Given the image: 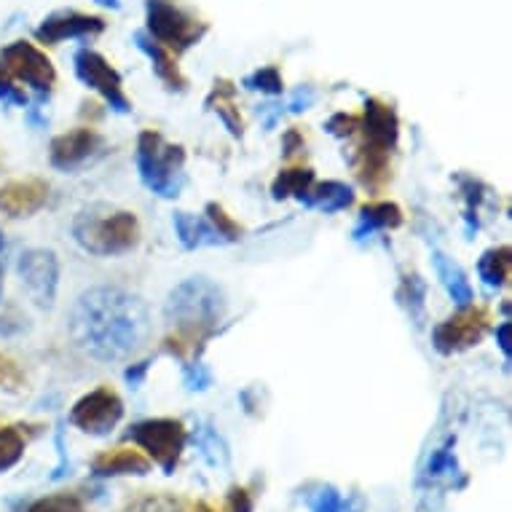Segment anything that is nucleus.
<instances>
[{
  "label": "nucleus",
  "mask_w": 512,
  "mask_h": 512,
  "mask_svg": "<svg viewBox=\"0 0 512 512\" xmlns=\"http://www.w3.org/2000/svg\"><path fill=\"white\" fill-rule=\"evenodd\" d=\"M148 330L151 317L145 303L121 287H92L70 311V336L100 362L132 357L145 344Z\"/></svg>",
  "instance_id": "nucleus-1"
},
{
  "label": "nucleus",
  "mask_w": 512,
  "mask_h": 512,
  "mask_svg": "<svg viewBox=\"0 0 512 512\" xmlns=\"http://www.w3.org/2000/svg\"><path fill=\"white\" fill-rule=\"evenodd\" d=\"M226 295L207 277H191L169 293L164 317L175 333L164 341V349L175 357L196 352V344H204L218 330L226 317Z\"/></svg>",
  "instance_id": "nucleus-2"
},
{
  "label": "nucleus",
  "mask_w": 512,
  "mask_h": 512,
  "mask_svg": "<svg viewBox=\"0 0 512 512\" xmlns=\"http://www.w3.org/2000/svg\"><path fill=\"white\" fill-rule=\"evenodd\" d=\"M76 242L92 255H124L140 244V220L129 210H110L102 204L78 212L73 223Z\"/></svg>",
  "instance_id": "nucleus-3"
},
{
  "label": "nucleus",
  "mask_w": 512,
  "mask_h": 512,
  "mask_svg": "<svg viewBox=\"0 0 512 512\" xmlns=\"http://www.w3.org/2000/svg\"><path fill=\"white\" fill-rule=\"evenodd\" d=\"M137 172L151 194L177 199L185 185V148L164 140L156 129H143L137 137Z\"/></svg>",
  "instance_id": "nucleus-4"
},
{
  "label": "nucleus",
  "mask_w": 512,
  "mask_h": 512,
  "mask_svg": "<svg viewBox=\"0 0 512 512\" xmlns=\"http://www.w3.org/2000/svg\"><path fill=\"white\" fill-rule=\"evenodd\" d=\"M126 440L140 445L145 456L164 470V475H175L180 456L185 451L188 432L180 419H145L129 427Z\"/></svg>",
  "instance_id": "nucleus-5"
},
{
  "label": "nucleus",
  "mask_w": 512,
  "mask_h": 512,
  "mask_svg": "<svg viewBox=\"0 0 512 512\" xmlns=\"http://www.w3.org/2000/svg\"><path fill=\"white\" fill-rule=\"evenodd\" d=\"M148 27H151L153 41L169 51L194 46L207 30L199 19L185 14L175 0H148Z\"/></svg>",
  "instance_id": "nucleus-6"
},
{
  "label": "nucleus",
  "mask_w": 512,
  "mask_h": 512,
  "mask_svg": "<svg viewBox=\"0 0 512 512\" xmlns=\"http://www.w3.org/2000/svg\"><path fill=\"white\" fill-rule=\"evenodd\" d=\"M488 325H491V314L483 306H462L456 311L454 317L443 319L435 330H432V346L443 357H451V354H459L464 349H472L483 341V336L488 333Z\"/></svg>",
  "instance_id": "nucleus-7"
},
{
  "label": "nucleus",
  "mask_w": 512,
  "mask_h": 512,
  "mask_svg": "<svg viewBox=\"0 0 512 512\" xmlns=\"http://www.w3.org/2000/svg\"><path fill=\"white\" fill-rule=\"evenodd\" d=\"M121 419H124V400L110 387H97L81 397L70 411V424L94 437L110 435Z\"/></svg>",
  "instance_id": "nucleus-8"
},
{
  "label": "nucleus",
  "mask_w": 512,
  "mask_h": 512,
  "mask_svg": "<svg viewBox=\"0 0 512 512\" xmlns=\"http://www.w3.org/2000/svg\"><path fill=\"white\" fill-rule=\"evenodd\" d=\"M0 68L6 70L11 78H19L27 86H33L41 97H49L51 86L57 81L51 59L27 41L11 43L9 49L0 54Z\"/></svg>",
  "instance_id": "nucleus-9"
},
{
  "label": "nucleus",
  "mask_w": 512,
  "mask_h": 512,
  "mask_svg": "<svg viewBox=\"0 0 512 512\" xmlns=\"http://www.w3.org/2000/svg\"><path fill=\"white\" fill-rule=\"evenodd\" d=\"M76 76L81 78V84H86L89 89H94V92L100 94L102 100L108 102L116 113H129V110H132V102H129V97L124 94V84H121L118 70L113 68L102 54H97V51L92 49L78 51Z\"/></svg>",
  "instance_id": "nucleus-10"
},
{
  "label": "nucleus",
  "mask_w": 512,
  "mask_h": 512,
  "mask_svg": "<svg viewBox=\"0 0 512 512\" xmlns=\"http://www.w3.org/2000/svg\"><path fill=\"white\" fill-rule=\"evenodd\" d=\"M17 271L25 287L33 295V301L43 309H49L57 298L59 287V261L51 250H27L19 255Z\"/></svg>",
  "instance_id": "nucleus-11"
},
{
  "label": "nucleus",
  "mask_w": 512,
  "mask_h": 512,
  "mask_svg": "<svg viewBox=\"0 0 512 512\" xmlns=\"http://www.w3.org/2000/svg\"><path fill=\"white\" fill-rule=\"evenodd\" d=\"M360 132H362V148H373V151L395 153L397 137H400V118L397 110L387 102L368 97L365 100V113L360 116Z\"/></svg>",
  "instance_id": "nucleus-12"
},
{
  "label": "nucleus",
  "mask_w": 512,
  "mask_h": 512,
  "mask_svg": "<svg viewBox=\"0 0 512 512\" xmlns=\"http://www.w3.org/2000/svg\"><path fill=\"white\" fill-rule=\"evenodd\" d=\"M100 148L102 137L94 132L92 126H78L73 132H65V135H57L51 140V167L62 169V172H73V169L84 167L92 156H97Z\"/></svg>",
  "instance_id": "nucleus-13"
},
{
  "label": "nucleus",
  "mask_w": 512,
  "mask_h": 512,
  "mask_svg": "<svg viewBox=\"0 0 512 512\" xmlns=\"http://www.w3.org/2000/svg\"><path fill=\"white\" fill-rule=\"evenodd\" d=\"M49 202V185L41 177H22L0 188V212L9 218H30Z\"/></svg>",
  "instance_id": "nucleus-14"
},
{
  "label": "nucleus",
  "mask_w": 512,
  "mask_h": 512,
  "mask_svg": "<svg viewBox=\"0 0 512 512\" xmlns=\"http://www.w3.org/2000/svg\"><path fill=\"white\" fill-rule=\"evenodd\" d=\"M92 472L97 478H124V475L143 478V475L151 472V459L137 448L118 445V448H110V451H102V454L94 456Z\"/></svg>",
  "instance_id": "nucleus-15"
},
{
  "label": "nucleus",
  "mask_w": 512,
  "mask_h": 512,
  "mask_svg": "<svg viewBox=\"0 0 512 512\" xmlns=\"http://www.w3.org/2000/svg\"><path fill=\"white\" fill-rule=\"evenodd\" d=\"M105 30V22L97 17H86L78 11H59L38 27V38L43 43H59L65 38H86Z\"/></svg>",
  "instance_id": "nucleus-16"
},
{
  "label": "nucleus",
  "mask_w": 512,
  "mask_h": 512,
  "mask_svg": "<svg viewBox=\"0 0 512 512\" xmlns=\"http://www.w3.org/2000/svg\"><path fill=\"white\" fill-rule=\"evenodd\" d=\"M403 210L395 202H368L360 210L357 226H354V239H368L378 231H395L403 226Z\"/></svg>",
  "instance_id": "nucleus-17"
},
{
  "label": "nucleus",
  "mask_w": 512,
  "mask_h": 512,
  "mask_svg": "<svg viewBox=\"0 0 512 512\" xmlns=\"http://www.w3.org/2000/svg\"><path fill=\"white\" fill-rule=\"evenodd\" d=\"M432 266H435V274L440 279V285L445 287L448 298L462 309V306H470L475 301V293H472V285L467 274L462 271V266L448 258L445 252H432Z\"/></svg>",
  "instance_id": "nucleus-18"
},
{
  "label": "nucleus",
  "mask_w": 512,
  "mask_h": 512,
  "mask_svg": "<svg viewBox=\"0 0 512 512\" xmlns=\"http://www.w3.org/2000/svg\"><path fill=\"white\" fill-rule=\"evenodd\" d=\"M175 234L177 242L183 244L185 250H199V247H220L223 236L212 228V223L202 215H191V212H175Z\"/></svg>",
  "instance_id": "nucleus-19"
},
{
  "label": "nucleus",
  "mask_w": 512,
  "mask_h": 512,
  "mask_svg": "<svg viewBox=\"0 0 512 512\" xmlns=\"http://www.w3.org/2000/svg\"><path fill=\"white\" fill-rule=\"evenodd\" d=\"M303 207H311V210L325 212V215H333V212L349 210L354 204V191L352 185L341 183V180H325V183H314L309 188V194L301 199Z\"/></svg>",
  "instance_id": "nucleus-20"
},
{
  "label": "nucleus",
  "mask_w": 512,
  "mask_h": 512,
  "mask_svg": "<svg viewBox=\"0 0 512 512\" xmlns=\"http://www.w3.org/2000/svg\"><path fill=\"white\" fill-rule=\"evenodd\" d=\"M137 46L151 57L153 70H156V76L167 84V89H172V92H183L185 86H188V81H185L180 68H177L175 54H172L169 49H164L161 43H156L151 35H145V33L137 35Z\"/></svg>",
  "instance_id": "nucleus-21"
},
{
  "label": "nucleus",
  "mask_w": 512,
  "mask_h": 512,
  "mask_svg": "<svg viewBox=\"0 0 512 512\" xmlns=\"http://www.w3.org/2000/svg\"><path fill=\"white\" fill-rule=\"evenodd\" d=\"M314 183H317L314 169L287 167L274 177V183H271V196H274L277 202H282V199H298V202H301L303 196L309 194V188Z\"/></svg>",
  "instance_id": "nucleus-22"
},
{
  "label": "nucleus",
  "mask_w": 512,
  "mask_h": 512,
  "mask_svg": "<svg viewBox=\"0 0 512 512\" xmlns=\"http://www.w3.org/2000/svg\"><path fill=\"white\" fill-rule=\"evenodd\" d=\"M478 274L480 279L486 282L488 287H504L510 282V274H512V250L504 244V247H491L480 255V263H478Z\"/></svg>",
  "instance_id": "nucleus-23"
},
{
  "label": "nucleus",
  "mask_w": 512,
  "mask_h": 512,
  "mask_svg": "<svg viewBox=\"0 0 512 512\" xmlns=\"http://www.w3.org/2000/svg\"><path fill=\"white\" fill-rule=\"evenodd\" d=\"M207 105H210V110H215L218 113V118L226 124V129L231 132V137H239L244 135V124H242V116H239V108H236L234 102V86L228 84V81H220V84H215V89H212L210 100H207Z\"/></svg>",
  "instance_id": "nucleus-24"
},
{
  "label": "nucleus",
  "mask_w": 512,
  "mask_h": 512,
  "mask_svg": "<svg viewBox=\"0 0 512 512\" xmlns=\"http://www.w3.org/2000/svg\"><path fill=\"white\" fill-rule=\"evenodd\" d=\"M397 301L408 311V317L421 325L424 322V309H427V285H424V279L411 271V274H403V282L397 287Z\"/></svg>",
  "instance_id": "nucleus-25"
},
{
  "label": "nucleus",
  "mask_w": 512,
  "mask_h": 512,
  "mask_svg": "<svg viewBox=\"0 0 512 512\" xmlns=\"http://www.w3.org/2000/svg\"><path fill=\"white\" fill-rule=\"evenodd\" d=\"M194 440L196 445H199V454L204 456V462L210 464V467H215V470H226L231 454H228L226 440H223L215 429L212 427L199 429Z\"/></svg>",
  "instance_id": "nucleus-26"
},
{
  "label": "nucleus",
  "mask_w": 512,
  "mask_h": 512,
  "mask_svg": "<svg viewBox=\"0 0 512 512\" xmlns=\"http://www.w3.org/2000/svg\"><path fill=\"white\" fill-rule=\"evenodd\" d=\"M25 445V435L19 432V427H3L0 424V475L22 462Z\"/></svg>",
  "instance_id": "nucleus-27"
},
{
  "label": "nucleus",
  "mask_w": 512,
  "mask_h": 512,
  "mask_svg": "<svg viewBox=\"0 0 512 512\" xmlns=\"http://www.w3.org/2000/svg\"><path fill=\"white\" fill-rule=\"evenodd\" d=\"M204 218L210 220L212 228H215V231L223 236V242L226 244L239 242V239H242L244 228L239 226V223H236V220L231 218L226 210H223V204H218V202L207 204V207H204Z\"/></svg>",
  "instance_id": "nucleus-28"
},
{
  "label": "nucleus",
  "mask_w": 512,
  "mask_h": 512,
  "mask_svg": "<svg viewBox=\"0 0 512 512\" xmlns=\"http://www.w3.org/2000/svg\"><path fill=\"white\" fill-rule=\"evenodd\" d=\"M459 462H456V454H454V440H448L443 448H437L435 454L429 456V464H427V478L429 480H437V478H451L454 480L459 475Z\"/></svg>",
  "instance_id": "nucleus-29"
},
{
  "label": "nucleus",
  "mask_w": 512,
  "mask_h": 512,
  "mask_svg": "<svg viewBox=\"0 0 512 512\" xmlns=\"http://www.w3.org/2000/svg\"><path fill=\"white\" fill-rule=\"evenodd\" d=\"M27 512H86L84 502L78 499L76 494H68V491H62V494H51L43 496V499H35Z\"/></svg>",
  "instance_id": "nucleus-30"
},
{
  "label": "nucleus",
  "mask_w": 512,
  "mask_h": 512,
  "mask_svg": "<svg viewBox=\"0 0 512 512\" xmlns=\"http://www.w3.org/2000/svg\"><path fill=\"white\" fill-rule=\"evenodd\" d=\"M121 512H180V502L169 494H145Z\"/></svg>",
  "instance_id": "nucleus-31"
},
{
  "label": "nucleus",
  "mask_w": 512,
  "mask_h": 512,
  "mask_svg": "<svg viewBox=\"0 0 512 512\" xmlns=\"http://www.w3.org/2000/svg\"><path fill=\"white\" fill-rule=\"evenodd\" d=\"M244 86H247V89H252V92H263V94L285 92V81H282V76H279L277 68L255 70L252 76L244 78Z\"/></svg>",
  "instance_id": "nucleus-32"
},
{
  "label": "nucleus",
  "mask_w": 512,
  "mask_h": 512,
  "mask_svg": "<svg viewBox=\"0 0 512 512\" xmlns=\"http://www.w3.org/2000/svg\"><path fill=\"white\" fill-rule=\"evenodd\" d=\"M183 384L188 392H204L212 387V373L202 362H191L183 368Z\"/></svg>",
  "instance_id": "nucleus-33"
},
{
  "label": "nucleus",
  "mask_w": 512,
  "mask_h": 512,
  "mask_svg": "<svg viewBox=\"0 0 512 512\" xmlns=\"http://www.w3.org/2000/svg\"><path fill=\"white\" fill-rule=\"evenodd\" d=\"M22 384H25V373L19 368V362L0 352V389H19Z\"/></svg>",
  "instance_id": "nucleus-34"
},
{
  "label": "nucleus",
  "mask_w": 512,
  "mask_h": 512,
  "mask_svg": "<svg viewBox=\"0 0 512 512\" xmlns=\"http://www.w3.org/2000/svg\"><path fill=\"white\" fill-rule=\"evenodd\" d=\"M333 137H352L360 132V116H354V113H336V116L328 118V124H325Z\"/></svg>",
  "instance_id": "nucleus-35"
},
{
  "label": "nucleus",
  "mask_w": 512,
  "mask_h": 512,
  "mask_svg": "<svg viewBox=\"0 0 512 512\" xmlns=\"http://www.w3.org/2000/svg\"><path fill=\"white\" fill-rule=\"evenodd\" d=\"M344 496L338 494V488L333 486H319L314 494L309 496L311 512H336V507L341 504Z\"/></svg>",
  "instance_id": "nucleus-36"
},
{
  "label": "nucleus",
  "mask_w": 512,
  "mask_h": 512,
  "mask_svg": "<svg viewBox=\"0 0 512 512\" xmlns=\"http://www.w3.org/2000/svg\"><path fill=\"white\" fill-rule=\"evenodd\" d=\"M226 512H255V496L250 494V488H231L226 496Z\"/></svg>",
  "instance_id": "nucleus-37"
},
{
  "label": "nucleus",
  "mask_w": 512,
  "mask_h": 512,
  "mask_svg": "<svg viewBox=\"0 0 512 512\" xmlns=\"http://www.w3.org/2000/svg\"><path fill=\"white\" fill-rule=\"evenodd\" d=\"M0 100L14 102V105H27V94L19 86H14L11 76L3 68H0Z\"/></svg>",
  "instance_id": "nucleus-38"
},
{
  "label": "nucleus",
  "mask_w": 512,
  "mask_h": 512,
  "mask_svg": "<svg viewBox=\"0 0 512 512\" xmlns=\"http://www.w3.org/2000/svg\"><path fill=\"white\" fill-rule=\"evenodd\" d=\"M496 344H499V349H502V354L510 360L512 357V322L507 319V322H502L499 328H496Z\"/></svg>",
  "instance_id": "nucleus-39"
},
{
  "label": "nucleus",
  "mask_w": 512,
  "mask_h": 512,
  "mask_svg": "<svg viewBox=\"0 0 512 512\" xmlns=\"http://www.w3.org/2000/svg\"><path fill=\"white\" fill-rule=\"evenodd\" d=\"M282 145H285V156H293V153H298L306 148V140H303V135L298 132V129H290V132L285 135V143Z\"/></svg>",
  "instance_id": "nucleus-40"
},
{
  "label": "nucleus",
  "mask_w": 512,
  "mask_h": 512,
  "mask_svg": "<svg viewBox=\"0 0 512 512\" xmlns=\"http://www.w3.org/2000/svg\"><path fill=\"white\" fill-rule=\"evenodd\" d=\"M314 102V92L311 89H298L290 100V110L293 113H301V110H309V105Z\"/></svg>",
  "instance_id": "nucleus-41"
},
{
  "label": "nucleus",
  "mask_w": 512,
  "mask_h": 512,
  "mask_svg": "<svg viewBox=\"0 0 512 512\" xmlns=\"http://www.w3.org/2000/svg\"><path fill=\"white\" fill-rule=\"evenodd\" d=\"M365 510V502H362L360 496H346L341 499V504L336 507V512H362Z\"/></svg>",
  "instance_id": "nucleus-42"
},
{
  "label": "nucleus",
  "mask_w": 512,
  "mask_h": 512,
  "mask_svg": "<svg viewBox=\"0 0 512 512\" xmlns=\"http://www.w3.org/2000/svg\"><path fill=\"white\" fill-rule=\"evenodd\" d=\"M145 370H148V362H140V365H135V368L126 370L124 378H126V381H129V384H132V387H137V384L143 381Z\"/></svg>",
  "instance_id": "nucleus-43"
},
{
  "label": "nucleus",
  "mask_w": 512,
  "mask_h": 512,
  "mask_svg": "<svg viewBox=\"0 0 512 512\" xmlns=\"http://www.w3.org/2000/svg\"><path fill=\"white\" fill-rule=\"evenodd\" d=\"M191 512H215V510H212V507L207 502H196L194 510H191Z\"/></svg>",
  "instance_id": "nucleus-44"
},
{
  "label": "nucleus",
  "mask_w": 512,
  "mask_h": 512,
  "mask_svg": "<svg viewBox=\"0 0 512 512\" xmlns=\"http://www.w3.org/2000/svg\"><path fill=\"white\" fill-rule=\"evenodd\" d=\"M97 3H102V6H113V9H118V3H121V0H97Z\"/></svg>",
  "instance_id": "nucleus-45"
},
{
  "label": "nucleus",
  "mask_w": 512,
  "mask_h": 512,
  "mask_svg": "<svg viewBox=\"0 0 512 512\" xmlns=\"http://www.w3.org/2000/svg\"><path fill=\"white\" fill-rule=\"evenodd\" d=\"M0 250H3V234H0Z\"/></svg>",
  "instance_id": "nucleus-46"
}]
</instances>
